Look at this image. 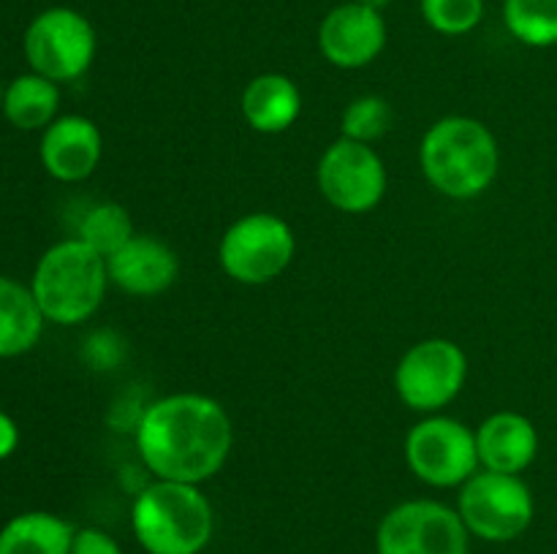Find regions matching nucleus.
Here are the masks:
<instances>
[{"label":"nucleus","mask_w":557,"mask_h":554,"mask_svg":"<svg viewBox=\"0 0 557 554\" xmlns=\"http://www.w3.org/2000/svg\"><path fill=\"white\" fill-rule=\"evenodd\" d=\"M428 27L441 36H468L484 20V0H419Z\"/></svg>","instance_id":"obj_23"},{"label":"nucleus","mask_w":557,"mask_h":554,"mask_svg":"<svg viewBox=\"0 0 557 554\" xmlns=\"http://www.w3.org/2000/svg\"><path fill=\"white\" fill-rule=\"evenodd\" d=\"M134 440L141 465L152 478L201 487L228 462L234 427L218 400L196 391H177L141 411Z\"/></svg>","instance_id":"obj_1"},{"label":"nucleus","mask_w":557,"mask_h":554,"mask_svg":"<svg viewBox=\"0 0 557 554\" xmlns=\"http://www.w3.org/2000/svg\"><path fill=\"white\" fill-rule=\"evenodd\" d=\"M109 282L128 297H158L169 291L180 275V259L163 239L134 234L117 253L107 259Z\"/></svg>","instance_id":"obj_14"},{"label":"nucleus","mask_w":557,"mask_h":554,"mask_svg":"<svg viewBox=\"0 0 557 554\" xmlns=\"http://www.w3.org/2000/svg\"><path fill=\"white\" fill-rule=\"evenodd\" d=\"M41 166L58 182H82L92 177L103 158L101 128L85 114H60L41 130Z\"/></svg>","instance_id":"obj_13"},{"label":"nucleus","mask_w":557,"mask_h":554,"mask_svg":"<svg viewBox=\"0 0 557 554\" xmlns=\"http://www.w3.org/2000/svg\"><path fill=\"white\" fill-rule=\"evenodd\" d=\"M389 41L384 11L348 0L326 11L319 25V52L335 68L357 71L373 63Z\"/></svg>","instance_id":"obj_12"},{"label":"nucleus","mask_w":557,"mask_h":554,"mask_svg":"<svg viewBox=\"0 0 557 554\" xmlns=\"http://www.w3.org/2000/svg\"><path fill=\"white\" fill-rule=\"evenodd\" d=\"M375 554H471V532L451 505L406 500L379 521Z\"/></svg>","instance_id":"obj_9"},{"label":"nucleus","mask_w":557,"mask_h":554,"mask_svg":"<svg viewBox=\"0 0 557 554\" xmlns=\"http://www.w3.org/2000/svg\"><path fill=\"white\" fill-rule=\"evenodd\" d=\"M476 451L482 470L520 476L539 456V429L517 411H498L476 427Z\"/></svg>","instance_id":"obj_15"},{"label":"nucleus","mask_w":557,"mask_h":554,"mask_svg":"<svg viewBox=\"0 0 557 554\" xmlns=\"http://www.w3.org/2000/svg\"><path fill=\"white\" fill-rule=\"evenodd\" d=\"M20 445V427L5 411H0V462L9 459Z\"/></svg>","instance_id":"obj_25"},{"label":"nucleus","mask_w":557,"mask_h":554,"mask_svg":"<svg viewBox=\"0 0 557 554\" xmlns=\"http://www.w3.org/2000/svg\"><path fill=\"white\" fill-rule=\"evenodd\" d=\"M357 3L368 5V9H375V11H384L386 5H392V3H395V0H357Z\"/></svg>","instance_id":"obj_26"},{"label":"nucleus","mask_w":557,"mask_h":554,"mask_svg":"<svg viewBox=\"0 0 557 554\" xmlns=\"http://www.w3.org/2000/svg\"><path fill=\"white\" fill-rule=\"evenodd\" d=\"M74 532L52 511H22L0 527V554H71Z\"/></svg>","instance_id":"obj_18"},{"label":"nucleus","mask_w":557,"mask_h":554,"mask_svg":"<svg viewBox=\"0 0 557 554\" xmlns=\"http://www.w3.org/2000/svg\"><path fill=\"white\" fill-rule=\"evenodd\" d=\"M466 378V351L446 337H428L400 356L395 367V391L403 405L430 416L457 400Z\"/></svg>","instance_id":"obj_10"},{"label":"nucleus","mask_w":557,"mask_h":554,"mask_svg":"<svg viewBox=\"0 0 557 554\" xmlns=\"http://www.w3.org/2000/svg\"><path fill=\"white\" fill-rule=\"evenodd\" d=\"M504 25L525 47H555L557 0H504Z\"/></svg>","instance_id":"obj_20"},{"label":"nucleus","mask_w":557,"mask_h":554,"mask_svg":"<svg viewBox=\"0 0 557 554\" xmlns=\"http://www.w3.org/2000/svg\"><path fill=\"white\" fill-rule=\"evenodd\" d=\"M134 221H131L128 210L117 201H101V204H92L85 212L79 223V234L76 237L82 242L90 244L96 253H101L103 259H109L112 253H117L131 237H134Z\"/></svg>","instance_id":"obj_21"},{"label":"nucleus","mask_w":557,"mask_h":554,"mask_svg":"<svg viewBox=\"0 0 557 554\" xmlns=\"http://www.w3.org/2000/svg\"><path fill=\"white\" fill-rule=\"evenodd\" d=\"M406 465L422 483L435 489L462 487L479 465L476 429L460 418L430 413L406 435Z\"/></svg>","instance_id":"obj_8"},{"label":"nucleus","mask_w":557,"mask_h":554,"mask_svg":"<svg viewBox=\"0 0 557 554\" xmlns=\"http://www.w3.org/2000/svg\"><path fill=\"white\" fill-rule=\"evenodd\" d=\"M71 554H125L123 546L101 527H76Z\"/></svg>","instance_id":"obj_24"},{"label":"nucleus","mask_w":557,"mask_h":554,"mask_svg":"<svg viewBox=\"0 0 557 554\" xmlns=\"http://www.w3.org/2000/svg\"><path fill=\"white\" fill-rule=\"evenodd\" d=\"M243 117L256 134L275 136L292 128L302 114V92H299L297 81L286 74H259L245 85L243 101Z\"/></svg>","instance_id":"obj_16"},{"label":"nucleus","mask_w":557,"mask_h":554,"mask_svg":"<svg viewBox=\"0 0 557 554\" xmlns=\"http://www.w3.org/2000/svg\"><path fill=\"white\" fill-rule=\"evenodd\" d=\"M297 253L294 228L275 212H248L223 231L218 242L221 269L243 286L277 280Z\"/></svg>","instance_id":"obj_6"},{"label":"nucleus","mask_w":557,"mask_h":554,"mask_svg":"<svg viewBox=\"0 0 557 554\" xmlns=\"http://www.w3.org/2000/svg\"><path fill=\"white\" fill-rule=\"evenodd\" d=\"M107 288V259L79 237L52 244L30 277V291L44 318L58 326H76L96 315Z\"/></svg>","instance_id":"obj_4"},{"label":"nucleus","mask_w":557,"mask_h":554,"mask_svg":"<svg viewBox=\"0 0 557 554\" xmlns=\"http://www.w3.org/2000/svg\"><path fill=\"white\" fill-rule=\"evenodd\" d=\"M419 166L424 179L446 199H476L498 179V139L482 119L449 114L424 130Z\"/></svg>","instance_id":"obj_2"},{"label":"nucleus","mask_w":557,"mask_h":554,"mask_svg":"<svg viewBox=\"0 0 557 554\" xmlns=\"http://www.w3.org/2000/svg\"><path fill=\"white\" fill-rule=\"evenodd\" d=\"M44 324L47 318L30 286L0 275V358H14L33 351L41 340Z\"/></svg>","instance_id":"obj_17"},{"label":"nucleus","mask_w":557,"mask_h":554,"mask_svg":"<svg viewBox=\"0 0 557 554\" xmlns=\"http://www.w3.org/2000/svg\"><path fill=\"white\" fill-rule=\"evenodd\" d=\"M392 128V106L384 96H357L341 117V136L362 144H373Z\"/></svg>","instance_id":"obj_22"},{"label":"nucleus","mask_w":557,"mask_h":554,"mask_svg":"<svg viewBox=\"0 0 557 554\" xmlns=\"http://www.w3.org/2000/svg\"><path fill=\"white\" fill-rule=\"evenodd\" d=\"M455 508L471 538L487 543H509L533 525L536 500L520 476L476 470L460 487Z\"/></svg>","instance_id":"obj_5"},{"label":"nucleus","mask_w":557,"mask_h":554,"mask_svg":"<svg viewBox=\"0 0 557 554\" xmlns=\"http://www.w3.org/2000/svg\"><path fill=\"white\" fill-rule=\"evenodd\" d=\"M3 96H5V87L3 81H0V114H3Z\"/></svg>","instance_id":"obj_27"},{"label":"nucleus","mask_w":557,"mask_h":554,"mask_svg":"<svg viewBox=\"0 0 557 554\" xmlns=\"http://www.w3.org/2000/svg\"><path fill=\"white\" fill-rule=\"evenodd\" d=\"M60 85L27 71L5 85L3 117L20 130H44L60 117Z\"/></svg>","instance_id":"obj_19"},{"label":"nucleus","mask_w":557,"mask_h":554,"mask_svg":"<svg viewBox=\"0 0 557 554\" xmlns=\"http://www.w3.org/2000/svg\"><path fill=\"white\" fill-rule=\"evenodd\" d=\"M315 182L326 204L348 215H364L384 201L389 188L386 163L373 144L335 139L315 166Z\"/></svg>","instance_id":"obj_11"},{"label":"nucleus","mask_w":557,"mask_h":554,"mask_svg":"<svg viewBox=\"0 0 557 554\" xmlns=\"http://www.w3.org/2000/svg\"><path fill=\"white\" fill-rule=\"evenodd\" d=\"M96 27L69 5H52L36 14L22 38V52L36 74L65 85L87 74L96 60Z\"/></svg>","instance_id":"obj_7"},{"label":"nucleus","mask_w":557,"mask_h":554,"mask_svg":"<svg viewBox=\"0 0 557 554\" xmlns=\"http://www.w3.org/2000/svg\"><path fill=\"white\" fill-rule=\"evenodd\" d=\"M131 530L147 554H201L215 532V508L196 483L156 478L131 503Z\"/></svg>","instance_id":"obj_3"}]
</instances>
